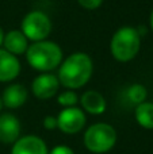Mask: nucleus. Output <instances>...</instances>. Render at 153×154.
<instances>
[{
	"label": "nucleus",
	"mask_w": 153,
	"mask_h": 154,
	"mask_svg": "<svg viewBox=\"0 0 153 154\" xmlns=\"http://www.w3.org/2000/svg\"><path fill=\"white\" fill-rule=\"evenodd\" d=\"M45 141L37 135L19 137L12 145L11 154H48Z\"/></svg>",
	"instance_id": "6e6552de"
},
{
	"label": "nucleus",
	"mask_w": 153,
	"mask_h": 154,
	"mask_svg": "<svg viewBox=\"0 0 153 154\" xmlns=\"http://www.w3.org/2000/svg\"><path fill=\"white\" fill-rule=\"evenodd\" d=\"M134 116L137 123L144 128H153V103L144 101L136 106Z\"/></svg>",
	"instance_id": "4468645a"
},
{
	"label": "nucleus",
	"mask_w": 153,
	"mask_h": 154,
	"mask_svg": "<svg viewBox=\"0 0 153 154\" xmlns=\"http://www.w3.org/2000/svg\"><path fill=\"white\" fill-rule=\"evenodd\" d=\"M81 107L86 112L91 115H100L106 111V99L103 97L102 93H99L98 91H86V92L81 95V97L79 99Z\"/></svg>",
	"instance_id": "f8f14e48"
},
{
	"label": "nucleus",
	"mask_w": 153,
	"mask_h": 154,
	"mask_svg": "<svg viewBox=\"0 0 153 154\" xmlns=\"http://www.w3.org/2000/svg\"><path fill=\"white\" fill-rule=\"evenodd\" d=\"M151 27L153 30V10H152V14H151Z\"/></svg>",
	"instance_id": "412c9836"
},
{
	"label": "nucleus",
	"mask_w": 153,
	"mask_h": 154,
	"mask_svg": "<svg viewBox=\"0 0 153 154\" xmlns=\"http://www.w3.org/2000/svg\"><path fill=\"white\" fill-rule=\"evenodd\" d=\"M2 106L3 104H2V99H0V109H2Z\"/></svg>",
	"instance_id": "4be33fe9"
},
{
	"label": "nucleus",
	"mask_w": 153,
	"mask_h": 154,
	"mask_svg": "<svg viewBox=\"0 0 153 154\" xmlns=\"http://www.w3.org/2000/svg\"><path fill=\"white\" fill-rule=\"evenodd\" d=\"M48 154H75V152H73L70 147L64 146V145H60V146L53 147Z\"/></svg>",
	"instance_id": "6ab92c4d"
},
{
	"label": "nucleus",
	"mask_w": 153,
	"mask_h": 154,
	"mask_svg": "<svg viewBox=\"0 0 153 154\" xmlns=\"http://www.w3.org/2000/svg\"><path fill=\"white\" fill-rule=\"evenodd\" d=\"M26 60L33 69L49 73L58 68L62 62V50L52 41L33 42L26 50Z\"/></svg>",
	"instance_id": "f03ea898"
},
{
	"label": "nucleus",
	"mask_w": 153,
	"mask_h": 154,
	"mask_svg": "<svg viewBox=\"0 0 153 154\" xmlns=\"http://www.w3.org/2000/svg\"><path fill=\"white\" fill-rule=\"evenodd\" d=\"M94 70V64L88 54L77 51L67 57L60 64L57 79L60 85L68 89H79L89 81Z\"/></svg>",
	"instance_id": "f257e3e1"
},
{
	"label": "nucleus",
	"mask_w": 153,
	"mask_h": 154,
	"mask_svg": "<svg viewBox=\"0 0 153 154\" xmlns=\"http://www.w3.org/2000/svg\"><path fill=\"white\" fill-rule=\"evenodd\" d=\"M29 92L26 87L22 84H11L3 91L2 95V104L10 109H15L22 107L27 101Z\"/></svg>",
	"instance_id": "9b49d317"
},
{
	"label": "nucleus",
	"mask_w": 153,
	"mask_h": 154,
	"mask_svg": "<svg viewBox=\"0 0 153 154\" xmlns=\"http://www.w3.org/2000/svg\"><path fill=\"white\" fill-rule=\"evenodd\" d=\"M60 88V81L56 75L52 73H42L37 76L31 82V91L34 96L39 100H49L56 96Z\"/></svg>",
	"instance_id": "0eeeda50"
},
{
	"label": "nucleus",
	"mask_w": 153,
	"mask_h": 154,
	"mask_svg": "<svg viewBox=\"0 0 153 154\" xmlns=\"http://www.w3.org/2000/svg\"><path fill=\"white\" fill-rule=\"evenodd\" d=\"M84 146L94 154L110 152L117 142V131L108 123H95L86 130L83 137Z\"/></svg>",
	"instance_id": "20e7f679"
},
{
	"label": "nucleus",
	"mask_w": 153,
	"mask_h": 154,
	"mask_svg": "<svg viewBox=\"0 0 153 154\" xmlns=\"http://www.w3.org/2000/svg\"><path fill=\"white\" fill-rule=\"evenodd\" d=\"M141 49V35L137 29L125 26L114 32L110 42L113 57L119 62H129Z\"/></svg>",
	"instance_id": "7ed1b4c3"
},
{
	"label": "nucleus",
	"mask_w": 153,
	"mask_h": 154,
	"mask_svg": "<svg viewBox=\"0 0 153 154\" xmlns=\"http://www.w3.org/2000/svg\"><path fill=\"white\" fill-rule=\"evenodd\" d=\"M43 127L48 128V130H54L57 127V118L52 116V115H48L43 119Z\"/></svg>",
	"instance_id": "a211bd4d"
},
{
	"label": "nucleus",
	"mask_w": 153,
	"mask_h": 154,
	"mask_svg": "<svg viewBox=\"0 0 153 154\" xmlns=\"http://www.w3.org/2000/svg\"><path fill=\"white\" fill-rule=\"evenodd\" d=\"M3 39H4V31H3V29L0 27V46L3 45Z\"/></svg>",
	"instance_id": "aec40b11"
},
{
	"label": "nucleus",
	"mask_w": 153,
	"mask_h": 154,
	"mask_svg": "<svg viewBox=\"0 0 153 154\" xmlns=\"http://www.w3.org/2000/svg\"><path fill=\"white\" fill-rule=\"evenodd\" d=\"M3 46L7 51H10L14 56H20L26 53L29 48V39L24 37V34L20 30H11L7 34H4Z\"/></svg>",
	"instance_id": "ddd939ff"
},
{
	"label": "nucleus",
	"mask_w": 153,
	"mask_h": 154,
	"mask_svg": "<svg viewBox=\"0 0 153 154\" xmlns=\"http://www.w3.org/2000/svg\"><path fill=\"white\" fill-rule=\"evenodd\" d=\"M57 103L64 108H69V107H76L79 103V96L75 92V89H67L62 93H60L57 97Z\"/></svg>",
	"instance_id": "dca6fc26"
},
{
	"label": "nucleus",
	"mask_w": 153,
	"mask_h": 154,
	"mask_svg": "<svg viewBox=\"0 0 153 154\" xmlns=\"http://www.w3.org/2000/svg\"><path fill=\"white\" fill-rule=\"evenodd\" d=\"M86 126V114L77 107L64 108L57 116V128L64 134H77Z\"/></svg>",
	"instance_id": "423d86ee"
},
{
	"label": "nucleus",
	"mask_w": 153,
	"mask_h": 154,
	"mask_svg": "<svg viewBox=\"0 0 153 154\" xmlns=\"http://www.w3.org/2000/svg\"><path fill=\"white\" fill-rule=\"evenodd\" d=\"M20 31L33 42L45 41L52 32V20L42 11H30L22 19Z\"/></svg>",
	"instance_id": "39448f33"
},
{
	"label": "nucleus",
	"mask_w": 153,
	"mask_h": 154,
	"mask_svg": "<svg viewBox=\"0 0 153 154\" xmlns=\"http://www.w3.org/2000/svg\"><path fill=\"white\" fill-rule=\"evenodd\" d=\"M148 96V91L142 84H133L126 89V99L134 106L144 103Z\"/></svg>",
	"instance_id": "2eb2a0df"
},
{
	"label": "nucleus",
	"mask_w": 153,
	"mask_h": 154,
	"mask_svg": "<svg viewBox=\"0 0 153 154\" xmlns=\"http://www.w3.org/2000/svg\"><path fill=\"white\" fill-rule=\"evenodd\" d=\"M77 3L86 10H96L102 5L103 0H77Z\"/></svg>",
	"instance_id": "f3484780"
},
{
	"label": "nucleus",
	"mask_w": 153,
	"mask_h": 154,
	"mask_svg": "<svg viewBox=\"0 0 153 154\" xmlns=\"http://www.w3.org/2000/svg\"><path fill=\"white\" fill-rule=\"evenodd\" d=\"M20 73V62L18 57L0 48V82L12 81Z\"/></svg>",
	"instance_id": "9d476101"
},
{
	"label": "nucleus",
	"mask_w": 153,
	"mask_h": 154,
	"mask_svg": "<svg viewBox=\"0 0 153 154\" xmlns=\"http://www.w3.org/2000/svg\"><path fill=\"white\" fill-rule=\"evenodd\" d=\"M20 135V122L10 112L0 114V142L5 145L14 143Z\"/></svg>",
	"instance_id": "1a4fd4ad"
}]
</instances>
